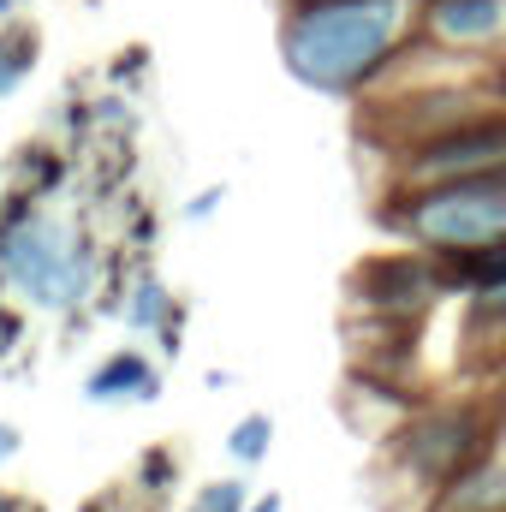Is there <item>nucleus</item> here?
<instances>
[{
  "label": "nucleus",
  "mask_w": 506,
  "mask_h": 512,
  "mask_svg": "<svg viewBox=\"0 0 506 512\" xmlns=\"http://www.w3.org/2000/svg\"><path fill=\"white\" fill-rule=\"evenodd\" d=\"M417 18L423 0H292L280 60L316 96H358L417 36Z\"/></svg>",
  "instance_id": "obj_1"
},
{
  "label": "nucleus",
  "mask_w": 506,
  "mask_h": 512,
  "mask_svg": "<svg viewBox=\"0 0 506 512\" xmlns=\"http://www.w3.org/2000/svg\"><path fill=\"white\" fill-rule=\"evenodd\" d=\"M381 227H393L411 251L429 256H471L506 245V167L423 185V191H393Z\"/></svg>",
  "instance_id": "obj_2"
},
{
  "label": "nucleus",
  "mask_w": 506,
  "mask_h": 512,
  "mask_svg": "<svg viewBox=\"0 0 506 512\" xmlns=\"http://www.w3.org/2000/svg\"><path fill=\"white\" fill-rule=\"evenodd\" d=\"M0 280H12L42 310H78L96 292V251L78 227L30 209L0 221Z\"/></svg>",
  "instance_id": "obj_3"
},
{
  "label": "nucleus",
  "mask_w": 506,
  "mask_h": 512,
  "mask_svg": "<svg viewBox=\"0 0 506 512\" xmlns=\"http://www.w3.org/2000/svg\"><path fill=\"white\" fill-rule=\"evenodd\" d=\"M483 114H506V72L501 78H453V84H423V90H405V96H381L364 108L358 120V137L376 143L387 155L435 137V131L471 126Z\"/></svg>",
  "instance_id": "obj_4"
},
{
  "label": "nucleus",
  "mask_w": 506,
  "mask_h": 512,
  "mask_svg": "<svg viewBox=\"0 0 506 512\" xmlns=\"http://www.w3.org/2000/svg\"><path fill=\"white\" fill-rule=\"evenodd\" d=\"M495 411L477 405V399H447V405H429L417 417L399 423V441H393V459H399V477L423 495H435L447 477H459L465 465H477L483 453H495Z\"/></svg>",
  "instance_id": "obj_5"
},
{
  "label": "nucleus",
  "mask_w": 506,
  "mask_h": 512,
  "mask_svg": "<svg viewBox=\"0 0 506 512\" xmlns=\"http://www.w3.org/2000/svg\"><path fill=\"white\" fill-rule=\"evenodd\" d=\"M495 167H506V114H483L471 126L435 131V137L399 149L393 185L423 191V185H447V179H471V173H495Z\"/></svg>",
  "instance_id": "obj_6"
},
{
  "label": "nucleus",
  "mask_w": 506,
  "mask_h": 512,
  "mask_svg": "<svg viewBox=\"0 0 506 512\" xmlns=\"http://www.w3.org/2000/svg\"><path fill=\"white\" fill-rule=\"evenodd\" d=\"M441 298H447V274H441V256L429 251L370 256L352 268V304L381 322H423Z\"/></svg>",
  "instance_id": "obj_7"
},
{
  "label": "nucleus",
  "mask_w": 506,
  "mask_h": 512,
  "mask_svg": "<svg viewBox=\"0 0 506 512\" xmlns=\"http://www.w3.org/2000/svg\"><path fill=\"white\" fill-rule=\"evenodd\" d=\"M417 30L441 48H495L506 36V0H423Z\"/></svg>",
  "instance_id": "obj_8"
},
{
  "label": "nucleus",
  "mask_w": 506,
  "mask_h": 512,
  "mask_svg": "<svg viewBox=\"0 0 506 512\" xmlns=\"http://www.w3.org/2000/svg\"><path fill=\"white\" fill-rule=\"evenodd\" d=\"M429 512H506V459L483 453L477 465H465L459 477H447L429 495Z\"/></svg>",
  "instance_id": "obj_9"
},
{
  "label": "nucleus",
  "mask_w": 506,
  "mask_h": 512,
  "mask_svg": "<svg viewBox=\"0 0 506 512\" xmlns=\"http://www.w3.org/2000/svg\"><path fill=\"white\" fill-rule=\"evenodd\" d=\"M155 393H161V370H155L143 352H114V358H102V364L90 370V382H84V399H96V405L155 399Z\"/></svg>",
  "instance_id": "obj_10"
},
{
  "label": "nucleus",
  "mask_w": 506,
  "mask_h": 512,
  "mask_svg": "<svg viewBox=\"0 0 506 512\" xmlns=\"http://www.w3.org/2000/svg\"><path fill=\"white\" fill-rule=\"evenodd\" d=\"M126 316L137 328H149V334H161V346L167 352H179V328H185V310H179V298L155 280V274H143L137 286H131V304Z\"/></svg>",
  "instance_id": "obj_11"
},
{
  "label": "nucleus",
  "mask_w": 506,
  "mask_h": 512,
  "mask_svg": "<svg viewBox=\"0 0 506 512\" xmlns=\"http://www.w3.org/2000/svg\"><path fill=\"white\" fill-rule=\"evenodd\" d=\"M268 447H274V423H268L262 411L239 417V423H233V435H227V453H233L239 465H262V459H268Z\"/></svg>",
  "instance_id": "obj_12"
},
{
  "label": "nucleus",
  "mask_w": 506,
  "mask_h": 512,
  "mask_svg": "<svg viewBox=\"0 0 506 512\" xmlns=\"http://www.w3.org/2000/svg\"><path fill=\"white\" fill-rule=\"evenodd\" d=\"M18 173H24V191H30V197H48V191L66 179V161H60L54 149H24V155H18Z\"/></svg>",
  "instance_id": "obj_13"
},
{
  "label": "nucleus",
  "mask_w": 506,
  "mask_h": 512,
  "mask_svg": "<svg viewBox=\"0 0 506 512\" xmlns=\"http://www.w3.org/2000/svg\"><path fill=\"white\" fill-rule=\"evenodd\" d=\"M36 66V42L30 36H0V96H12Z\"/></svg>",
  "instance_id": "obj_14"
},
{
  "label": "nucleus",
  "mask_w": 506,
  "mask_h": 512,
  "mask_svg": "<svg viewBox=\"0 0 506 512\" xmlns=\"http://www.w3.org/2000/svg\"><path fill=\"white\" fill-rule=\"evenodd\" d=\"M245 477H227V483H203L197 489V501H191V512H245Z\"/></svg>",
  "instance_id": "obj_15"
},
{
  "label": "nucleus",
  "mask_w": 506,
  "mask_h": 512,
  "mask_svg": "<svg viewBox=\"0 0 506 512\" xmlns=\"http://www.w3.org/2000/svg\"><path fill=\"white\" fill-rule=\"evenodd\" d=\"M137 489H143V495H167V489H173V453H167V447L143 453V465H137Z\"/></svg>",
  "instance_id": "obj_16"
},
{
  "label": "nucleus",
  "mask_w": 506,
  "mask_h": 512,
  "mask_svg": "<svg viewBox=\"0 0 506 512\" xmlns=\"http://www.w3.org/2000/svg\"><path fill=\"white\" fill-rule=\"evenodd\" d=\"M215 209H221V185H215V191H203V197H191V203H185V215H191V221H209V215H215Z\"/></svg>",
  "instance_id": "obj_17"
},
{
  "label": "nucleus",
  "mask_w": 506,
  "mask_h": 512,
  "mask_svg": "<svg viewBox=\"0 0 506 512\" xmlns=\"http://www.w3.org/2000/svg\"><path fill=\"white\" fill-rule=\"evenodd\" d=\"M18 447H24V435H18V429H12V423H0V465H6V459H12V453H18Z\"/></svg>",
  "instance_id": "obj_18"
},
{
  "label": "nucleus",
  "mask_w": 506,
  "mask_h": 512,
  "mask_svg": "<svg viewBox=\"0 0 506 512\" xmlns=\"http://www.w3.org/2000/svg\"><path fill=\"white\" fill-rule=\"evenodd\" d=\"M245 512H280V495H256V501H245Z\"/></svg>",
  "instance_id": "obj_19"
},
{
  "label": "nucleus",
  "mask_w": 506,
  "mask_h": 512,
  "mask_svg": "<svg viewBox=\"0 0 506 512\" xmlns=\"http://www.w3.org/2000/svg\"><path fill=\"white\" fill-rule=\"evenodd\" d=\"M18 6H24V0H0V18H12V12H18Z\"/></svg>",
  "instance_id": "obj_20"
}]
</instances>
